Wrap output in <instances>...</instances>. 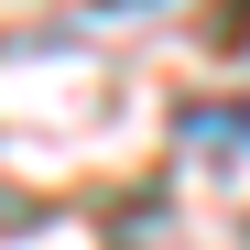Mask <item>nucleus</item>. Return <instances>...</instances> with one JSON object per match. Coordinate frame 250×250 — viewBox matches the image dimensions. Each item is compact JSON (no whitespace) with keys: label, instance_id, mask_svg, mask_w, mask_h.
Segmentation results:
<instances>
[{"label":"nucleus","instance_id":"nucleus-1","mask_svg":"<svg viewBox=\"0 0 250 250\" xmlns=\"http://www.w3.org/2000/svg\"><path fill=\"white\" fill-rule=\"evenodd\" d=\"M185 142H250V109H196Z\"/></svg>","mask_w":250,"mask_h":250}]
</instances>
